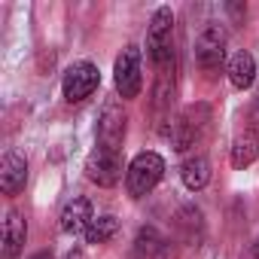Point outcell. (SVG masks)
Here are the masks:
<instances>
[{
	"mask_svg": "<svg viewBox=\"0 0 259 259\" xmlns=\"http://www.w3.org/2000/svg\"><path fill=\"white\" fill-rule=\"evenodd\" d=\"M256 156H259V141H256V135H253V132L238 135L235 144H232V165H235L238 171H244V168H250V165L256 162Z\"/></svg>",
	"mask_w": 259,
	"mask_h": 259,
	"instance_id": "5bb4252c",
	"label": "cell"
},
{
	"mask_svg": "<svg viewBox=\"0 0 259 259\" xmlns=\"http://www.w3.org/2000/svg\"><path fill=\"white\" fill-rule=\"evenodd\" d=\"M85 177L98 186H116L122 177V156L104 147H95L85 159Z\"/></svg>",
	"mask_w": 259,
	"mask_h": 259,
	"instance_id": "ba28073f",
	"label": "cell"
},
{
	"mask_svg": "<svg viewBox=\"0 0 259 259\" xmlns=\"http://www.w3.org/2000/svg\"><path fill=\"white\" fill-rule=\"evenodd\" d=\"M31 259H52V253H46V250H43V253H37V256H31Z\"/></svg>",
	"mask_w": 259,
	"mask_h": 259,
	"instance_id": "44dd1931",
	"label": "cell"
},
{
	"mask_svg": "<svg viewBox=\"0 0 259 259\" xmlns=\"http://www.w3.org/2000/svg\"><path fill=\"white\" fill-rule=\"evenodd\" d=\"M247 259H259V244H256V247H253V250L247 253Z\"/></svg>",
	"mask_w": 259,
	"mask_h": 259,
	"instance_id": "ffe728a7",
	"label": "cell"
},
{
	"mask_svg": "<svg viewBox=\"0 0 259 259\" xmlns=\"http://www.w3.org/2000/svg\"><path fill=\"white\" fill-rule=\"evenodd\" d=\"M165 177V159L159 156V153H138L135 159H132V165H128V171H125V186H128V195L132 198H144V195H150L156 186H159V180Z\"/></svg>",
	"mask_w": 259,
	"mask_h": 259,
	"instance_id": "3957f363",
	"label": "cell"
},
{
	"mask_svg": "<svg viewBox=\"0 0 259 259\" xmlns=\"http://www.w3.org/2000/svg\"><path fill=\"white\" fill-rule=\"evenodd\" d=\"M25 238H28V226H25V217L19 210H10L7 220H4V247H0V256L4 259H16L25 247Z\"/></svg>",
	"mask_w": 259,
	"mask_h": 259,
	"instance_id": "8fae6325",
	"label": "cell"
},
{
	"mask_svg": "<svg viewBox=\"0 0 259 259\" xmlns=\"http://www.w3.org/2000/svg\"><path fill=\"white\" fill-rule=\"evenodd\" d=\"M229 79H232L235 89H250L253 85V79H256V61H253L250 52L241 49V52L232 55V61H229Z\"/></svg>",
	"mask_w": 259,
	"mask_h": 259,
	"instance_id": "7c38bea8",
	"label": "cell"
},
{
	"mask_svg": "<svg viewBox=\"0 0 259 259\" xmlns=\"http://www.w3.org/2000/svg\"><path fill=\"white\" fill-rule=\"evenodd\" d=\"M116 232H119V220L107 213V217L92 220V226L85 229V241H89V244H107Z\"/></svg>",
	"mask_w": 259,
	"mask_h": 259,
	"instance_id": "2e32d148",
	"label": "cell"
},
{
	"mask_svg": "<svg viewBox=\"0 0 259 259\" xmlns=\"http://www.w3.org/2000/svg\"><path fill=\"white\" fill-rule=\"evenodd\" d=\"M92 204H89V198H82V195H76V198H70L64 207H61V229L67 232V235H85V229L92 226Z\"/></svg>",
	"mask_w": 259,
	"mask_h": 259,
	"instance_id": "30bf717a",
	"label": "cell"
},
{
	"mask_svg": "<svg viewBox=\"0 0 259 259\" xmlns=\"http://www.w3.org/2000/svg\"><path fill=\"white\" fill-rule=\"evenodd\" d=\"M174 95H177V82H174V67H165L159 70V79H156V92H153V104L159 113L171 110L174 104Z\"/></svg>",
	"mask_w": 259,
	"mask_h": 259,
	"instance_id": "9a60e30c",
	"label": "cell"
},
{
	"mask_svg": "<svg viewBox=\"0 0 259 259\" xmlns=\"http://www.w3.org/2000/svg\"><path fill=\"white\" fill-rule=\"evenodd\" d=\"M207 122H210V110H207L204 104H195V107H186L183 116H177L162 135L171 141V147H174L177 153H186L189 147H195V144L201 141Z\"/></svg>",
	"mask_w": 259,
	"mask_h": 259,
	"instance_id": "7a4b0ae2",
	"label": "cell"
},
{
	"mask_svg": "<svg viewBox=\"0 0 259 259\" xmlns=\"http://www.w3.org/2000/svg\"><path fill=\"white\" fill-rule=\"evenodd\" d=\"M226 40H229L226 37V28L217 25V22H210L198 34V40H195V61H198L201 70L213 73V70L223 67V61H226Z\"/></svg>",
	"mask_w": 259,
	"mask_h": 259,
	"instance_id": "8992f818",
	"label": "cell"
},
{
	"mask_svg": "<svg viewBox=\"0 0 259 259\" xmlns=\"http://www.w3.org/2000/svg\"><path fill=\"white\" fill-rule=\"evenodd\" d=\"M171 37H174V13H171V7H159L153 13L150 31H147V55L159 70L174 67V40Z\"/></svg>",
	"mask_w": 259,
	"mask_h": 259,
	"instance_id": "6da1fadb",
	"label": "cell"
},
{
	"mask_svg": "<svg viewBox=\"0 0 259 259\" xmlns=\"http://www.w3.org/2000/svg\"><path fill=\"white\" fill-rule=\"evenodd\" d=\"M101 85V70L98 64L92 61H73L64 73V82H61V92H64V101L70 104H79L85 98H92V92Z\"/></svg>",
	"mask_w": 259,
	"mask_h": 259,
	"instance_id": "5b68a950",
	"label": "cell"
},
{
	"mask_svg": "<svg viewBox=\"0 0 259 259\" xmlns=\"http://www.w3.org/2000/svg\"><path fill=\"white\" fill-rule=\"evenodd\" d=\"M113 79H116V92L132 101L141 95L144 89V76H141V49L138 46H125L113 64Z\"/></svg>",
	"mask_w": 259,
	"mask_h": 259,
	"instance_id": "277c9868",
	"label": "cell"
},
{
	"mask_svg": "<svg viewBox=\"0 0 259 259\" xmlns=\"http://www.w3.org/2000/svg\"><path fill=\"white\" fill-rule=\"evenodd\" d=\"M67 259H85V253H82V250H79V247H73V250H70V253H67Z\"/></svg>",
	"mask_w": 259,
	"mask_h": 259,
	"instance_id": "d6986e66",
	"label": "cell"
},
{
	"mask_svg": "<svg viewBox=\"0 0 259 259\" xmlns=\"http://www.w3.org/2000/svg\"><path fill=\"white\" fill-rule=\"evenodd\" d=\"M250 122H253V128L259 132V98L253 101V110H250Z\"/></svg>",
	"mask_w": 259,
	"mask_h": 259,
	"instance_id": "ac0fdd59",
	"label": "cell"
},
{
	"mask_svg": "<svg viewBox=\"0 0 259 259\" xmlns=\"http://www.w3.org/2000/svg\"><path fill=\"white\" fill-rule=\"evenodd\" d=\"M95 141L104 150L119 153L122 141H125V110L119 101H107L101 116H98V128H95Z\"/></svg>",
	"mask_w": 259,
	"mask_h": 259,
	"instance_id": "52a82bcc",
	"label": "cell"
},
{
	"mask_svg": "<svg viewBox=\"0 0 259 259\" xmlns=\"http://www.w3.org/2000/svg\"><path fill=\"white\" fill-rule=\"evenodd\" d=\"M135 247H138V253H144V256L150 259V256H156V253L162 250V238H159V232H156L153 226H147V229H141V232H138Z\"/></svg>",
	"mask_w": 259,
	"mask_h": 259,
	"instance_id": "e0dca14e",
	"label": "cell"
},
{
	"mask_svg": "<svg viewBox=\"0 0 259 259\" xmlns=\"http://www.w3.org/2000/svg\"><path fill=\"white\" fill-rule=\"evenodd\" d=\"M25 183H28V162L25 156L10 150L0 162V189H4V195H19Z\"/></svg>",
	"mask_w": 259,
	"mask_h": 259,
	"instance_id": "9c48e42d",
	"label": "cell"
},
{
	"mask_svg": "<svg viewBox=\"0 0 259 259\" xmlns=\"http://www.w3.org/2000/svg\"><path fill=\"white\" fill-rule=\"evenodd\" d=\"M180 177H183L186 189L198 192V189H204L210 183V162L204 156H192V159H186L180 165Z\"/></svg>",
	"mask_w": 259,
	"mask_h": 259,
	"instance_id": "4fadbf2b",
	"label": "cell"
}]
</instances>
